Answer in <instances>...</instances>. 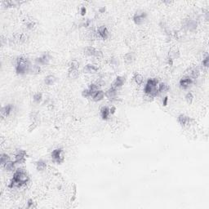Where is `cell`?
I'll return each mask as SVG.
<instances>
[{"label":"cell","instance_id":"6da1fadb","mask_svg":"<svg viewBox=\"0 0 209 209\" xmlns=\"http://www.w3.org/2000/svg\"><path fill=\"white\" fill-rule=\"evenodd\" d=\"M30 64L27 61V59L20 57L18 59L16 66V71L18 74H24L26 72H29L30 70Z\"/></svg>","mask_w":209,"mask_h":209},{"label":"cell","instance_id":"7a4b0ae2","mask_svg":"<svg viewBox=\"0 0 209 209\" xmlns=\"http://www.w3.org/2000/svg\"><path fill=\"white\" fill-rule=\"evenodd\" d=\"M62 153L63 152H62V149H54L51 153V158L56 163H61L64 160V157L62 155Z\"/></svg>","mask_w":209,"mask_h":209},{"label":"cell","instance_id":"3957f363","mask_svg":"<svg viewBox=\"0 0 209 209\" xmlns=\"http://www.w3.org/2000/svg\"><path fill=\"white\" fill-rule=\"evenodd\" d=\"M84 54L89 56H96V57H100L102 56L101 51L97 50L95 47H87L84 50Z\"/></svg>","mask_w":209,"mask_h":209},{"label":"cell","instance_id":"277c9868","mask_svg":"<svg viewBox=\"0 0 209 209\" xmlns=\"http://www.w3.org/2000/svg\"><path fill=\"white\" fill-rule=\"evenodd\" d=\"M146 14L145 12H137L133 16V20L137 25H141L145 19Z\"/></svg>","mask_w":209,"mask_h":209},{"label":"cell","instance_id":"5b68a950","mask_svg":"<svg viewBox=\"0 0 209 209\" xmlns=\"http://www.w3.org/2000/svg\"><path fill=\"white\" fill-rule=\"evenodd\" d=\"M192 83H193V79L188 75H186L180 80V86L182 88H187L189 87V85L192 84Z\"/></svg>","mask_w":209,"mask_h":209},{"label":"cell","instance_id":"8992f818","mask_svg":"<svg viewBox=\"0 0 209 209\" xmlns=\"http://www.w3.org/2000/svg\"><path fill=\"white\" fill-rule=\"evenodd\" d=\"M185 27L189 31H194L197 29V26L198 23L196 22V20H185V22L184 23Z\"/></svg>","mask_w":209,"mask_h":209},{"label":"cell","instance_id":"52a82bcc","mask_svg":"<svg viewBox=\"0 0 209 209\" xmlns=\"http://www.w3.org/2000/svg\"><path fill=\"white\" fill-rule=\"evenodd\" d=\"M49 61H50V56H49V55L48 54H44V55H43L42 56L36 59V63L39 66V65H43H43H47Z\"/></svg>","mask_w":209,"mask_h":209},{"label":"cell","instance_id":"ba28073f","mask_svg":"<svg viewBox=\"0 0 209 209\" xmlns=\"http://www.w3.org/2000/svg\"><path fill=\"white\" fill-rule=\"evenodd\" d=\"M27 39H28V36L25 34H23V33H20V34L19 33V34H16L13 36V40L16 43H24V42H26L27 40Z\"/></svg>","mask_w":209,"mask_h":209},{"label":"cell","instance_id":"9c48e42d","mask_svg":"<svg viewBox=\"0 0 209 209\" xmlns=\"http://www.w3.org/2000/svg\"><path fill=\"white\" fill-rule=\"evenodd\" d=\"M97 34L99 35V37H101L104 39H107L108 35H109V31H108L107 28L106 26L99 27L98 30H97Z\"/></svg>","mask_w":209,"mask_h":209},{"label":"cell","instance_id":"30bf717a","mask_svg":"<svg viewBox=\"0 0 209 209\" xmlns=\"http://www.w3.org/2000/svg\"><path fill=\"white\" fill-rule=\"evenodd\" d=\"M12 111V106L11 105H7L5 106L2 108L1 110V116L2 118H7Z\"/></svg>","mask_w":209,"mask_h":209},{"label":"cell","instance_id":"8fae6325","mask_svg":"<svg viewBox=\"0 0 209 209\" xmlns=\"http://www.w3.org/2000/svg\"><path fill=\"white\" fill-rule=\"evenodd\" d=\"M177 121H178V122L181 125V126L185 127V126H186V125L189 124L190 118H189L188 116L185 115V114H181V115H179L178 118H177Z\"/></svg>","mask_w":209,"mask_h":209},{"label":"cell","instance_id":"7c38bea8","mask_svg":"<svg viewBox=\"0 0 209 209\" xmlns=\"http://www.w3.org/2000/svg\"><path fill=\"white\" fill-rule=\"evenodd\" d=\"M124 83H125V78H123V77L121 76L117 77L116 79H115V81L113 83L112 87H114V88L117 89L118 87H122Z\"/></svg>","mask_w":209,"mask_h":209},{"label":"cell","instance_id":"4fadbf2b","mask_svg":"<svg viewBox=\"0 0 209 209\" xmlns=\"http://www.w3.org/2000/svg\"><path fill=\"white\" fill-rule=\"evenodd\" d=\"M26 152L24 150H19L15 156V163H22L25 161Z\"/></svg>","mask_w":209,"mask_h":209},{"label":"cell","instance_id":"5bb4252c","mask_svg":"<svg viewBox=\"0 0 209 209\" xmlns=\"http://www.w3.org/2000/svg\"><path fill=\"white\" fill-rule=\"evenodd\" d=\"M179 56H180V51L177 47H172L169 51V59L172 61L178 58Z\"/></svg>","mask_w":209,"mask_h":209},{"label":"cell","instance_id":"9a60e30c","mask_svg":"<svg viewBox=\"0 0 209 209\" xmlns=\"http://www.w3.org/2000/svg\"><path fill=\"white\" fill-rule=\"evenodd\" d=\"M117 95V89L114 88V87H110V89H108L107 91L105 93V96L109 98V99H113L116 97Z\"/></svg>","mask_w":209,"mask_h":209},{"label":"cell","instance_id":"2e32d148","mask_svg":"<svg viewBox=\"0 0 209 209\" xmlns=\"http://www.w3.org/2000/svg\"><path fill=\"white\" fill-rule=\"evenodd\" d=\"M105 97V92L101 91V90H99V91H97L93 96H92V100L94 101H101L103 100V98Z\"/></svg>","mask_w":209,"mask_h":209},{"label":"cell","instance_id":"e0dca14e","mask_svg":"<svg viewBox=\"0 0 209 209\" xmlns=\"http://www.w3.org/2000/svg\"><path fill=\"white\" fill-rule=\"evenodd\" d=\"M79 75V71L78 68H70V70L68 73V76L70 78H76Z\"/></svg>","mask_w":209,"mask_h":209},{"label":"cell","instance_id":"ac0fdd59","mask_svg":"<svg viewBox=\"0 0 209 209\" xmlns=\"http://www.w3.org/2000/svg\"><path fill=\"white\" fill-rule=\"evenodd\" d=\"M199 74H200V72H199V69L196 68V67H194V68H191L189 70L188 76L190 77L192 79H194V78H197L199 76Z\"/></svg>","mask_w":209,"mask_h":209},{"label":"cell","instance_id":"d6986e66","mask_svg":"<svg viewBox=\"0 0 209 209\" xmlns=\"http://www.w3.org/2000/svg\"><path fill=\"white\" fill-rule=\"evenodd\" d=\"M98 70V67L94 64H88L84 67V72L86 73H93Z\"/></svg>","mask_w":209,"mask_h":209},{"label":"cell","instance_id":"ffe728a7","mask_svg":"<svg viewBox=\"0 0 209 209\" xmlns=\"http://www.w3.org/2000/svg\"><path fill=\"white\" fill-rule=\"evenodd\" d=\"M41 71V68L39 65H33L30 67L29 72L31 74H39Z\"/></svg>","mask_w":209,"mask_h":209},{"label":"cell","instance_id":"44dd1931","mask_svg":"<svg viewBox=\"0 0 209 209\" xmlns=\"http://www.w3.org/2000/svg\"><path fill=\"white\" fill-rule=\"evenodd\" d=\"M56 81V78L54 75H47L45 77V79H44V83H46L47 85H52L55 83V82Z\"/></svg>","mask_w":209,"mask_h":209},{"label":"cell","instance_id":"7402d4cb","mask_svg":"<svg viewBox=\"0 0 209 209\" xmlns=\"http://www.w3.org/2000/svg\"><path fill=\"white\" fill-rule=\"evenodd\" d=\"M168 90H169V86L167 84V83H159L158 88V92L163 93V92H167Z\"/></svg>","mask_w":209,"mask_h":209},{"label":"cell","instance_id":"603a6c76","mask_svg":"<svg viewBox=\"0 0 209 209\" xmlns=\"http://www.w3.org/2000/svg\"><path fill=\"white\" fill-rule=\"evenodd\" d=\"M101 117L103 119H107L110 114V109L108 107H103L101 110Z\"/></svg>","mask_w":209,"mask_h":209},{"label":"cell","instance_id":"cb8c5ba5","mask_svg":"<svg viewBox=\"0 0 209 209\" xmlns=\"http://www.w3.org/2000/svg\"><path fill=\"white\" fill-rule=\"evenodd\" d=\"M134 80L136 82V83L137 84V85H141L143 83V82H144V78L141 74H135V76H134Z\"/></svg>","mask_w":209,"mask_h":209},{"label":"cell","instance_id":"d4e9b609","mask_svg":"<svg viewBox=\"0 0 209 209\" xmlns=\"http://www.w3.org/2000/svg\"><path fill=\"white\" fill-rule=\"evenodd\" d=\"M9 161H10V158L8 157V155L6 154H2V155H1V164H2V166L3 167L6 163L9 162Z\"/></svg>","mask_w":209,"mask_h":209},{"label":"cell","instance_id":"484cf974","mask_svg":"<svg viewBox=\"0 0 209 209\" xmlns=\"http://www.w3.org/2000/svg\"><path fill=\"white\" fill-rule=\"evenodd\" d=\"M47 167V164L45 162H43V161H39L38 163H37V169L39 170V171H43L44 169L46 168Z\"/></svg>","mask_w":209,"mask_h":209},{"label":"cell","instance_id":"4316f807","mask_svg":"<svg viewBox=\"0 0 209 209\" xmlns=\"http://www.w3.org/2000/svg\"><path fill=\"white\" fill-rule=\"evenodd\" d=\"M124 61H126L127 63H132L133 61V55L132 53H127L125 56H124Z\"/></svg>","mask_w":209,"mask_h":209},{"label":"cell","instance_id":"83f0119b","mask_svg":"<svg viewBox=\"0 0 209 209\" xmlns=\"http://www.w3.org/2000/svg\"><path fill=\"white\" fill-rule=\"evenodd\" d=\"M193 100H194V96H193V94H192L191 92L187 93L186 96H185V101H186V102L190 105V104L193 102Z\"/></svg>","mask_w":209,"mask_h":209},{"label":"cell","instance_id":"f1b7e54d","mask_svg":"<svg viewBox=\"0 0 209 209\" xmlns=\"http://www.w3.org/2000/svg\"><path fill=\"white\" fill-rule=\"evenodd\" d=\"M82 95H83V97H92V93L90 92V90L87 88V89H84L83 91V93H82Z\"/></svg>","mask_w":209,"mask_h":209},{"label":"cell","instance_id":"f546056e","mask_svg":"<svg viewBox=\"0 0 209 209\" xmlns=\"http://www.w3.org/2000/svg\"><path fill=\"white\" fill-rule=\"evenodd\" d=\"M42 100V94L41 93H36L34 96V101L37 103H39Z\"/></svg>","mask_w":209,"mask_h":209},{"label":"cell","instance_id":"4dcf8cb0","mask_svg":"<svg viewBox=\"0 0 209 209\" xmlns=\"http://www.w3.org/2000/svg\"><path fill=\"white\" fill-rule=\"evenodd\" d=\"M26 26L28 29H33L34 26V23L32 20H27V22L26 23Z\"/></svg>","mask_w":209,"mask_h":209},{"label":"cell","instance_id":"1f68e13d","mask_svg":"<svg viewBox=\"0 0 209 209\" xmlns=\"http://www.w3.org/2000/svg\"><path fill=\"white\" fill-rule=\"evenodd\" d=\"M203 65H204V67H206V68H208L209 66V57L208 56H207L205 59H204V61H203Z\"/></svg>","mask_w":209,"mask_h":209},{"label":"cell","instance_id":"d6a6232c","mask_svg":"<svg viewBox=\"0 0 209 209\" xmlns=\"http://www.w3.org/2000/svg\"><path fill=\"white\" fill-rule=\"evenodd\" d=\"M85 13H86V8L84 7H83L81 8V14L82 15H85Z\"/></svg>","mask_w":209,"mask_h":209},{"label":"cell","instance_id":"836d02e7","mask_svg":"<svg viewBox=\"0 0 209 209\" xmlns=\"http://www.w3.org/2000/svg\"><path fill=\"white\" fill-rule=\"evenodd\" d=\"M167 101H168V97H165L164 98V101H163V106H167Z\"/></svg>","mask_w":209,"mask_h":209}]
</instances>
